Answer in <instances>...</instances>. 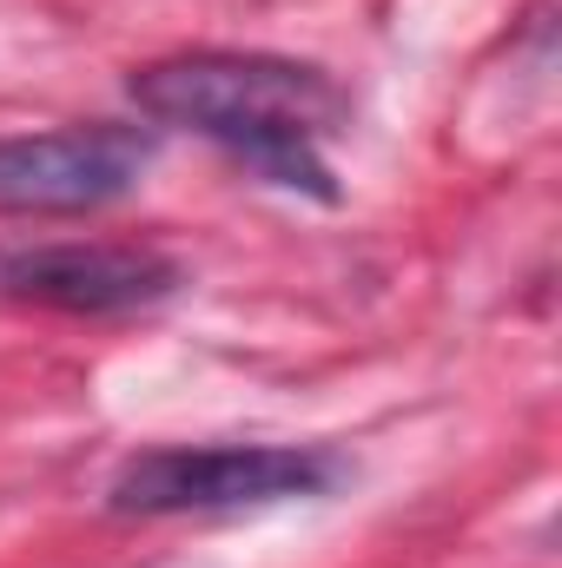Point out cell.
<instances>
[{
  "label": "cell",
  "mask_w": 562,
  "mask_h": 568,
  "mask_svg": "<svg viewBox=\"0 0 562 568\" xmlns=\"http://www.w3.org/2000/svg\"><path fill=\"white\" fill-rule=\"evenodd\" d=\"M344 483V456L318 443H165L120 463L107 483L113 516H232L304 503Z\"/></svg>",
  "instance_id": "7a4b0ae2"
},
{
  "label": "cell",
  "mask_w": 562,
  "mask_h": 568,
  "mask_svg": "<svg viewBox=\"0 0 562 568\" xmlns=\"http://www.w3.org/2000/svg\"><path fill=\"white\" fill-rule=\"evenodd\" d=\"M127 93L152 126L212 140L225 159H239L252 179H265L279 192L318 199V205L344 199V185L324 159V140L344 133L351 93L311 60L192 47V53L145 60L127 80Z\"/></svg>",
  "instance_id": "6da1fadb"
},
{
  "label": "cell",
  "mask_w": 562,
  "mask_h": 568,
  "mask_svg": "<svg viewBox=\"0 0 562 568\" xmlns=\"http://www.w3.org/2000/svg\"><path fill=\"white\" fill-rule=\"evenodd\" d=\"M159 152L152 126H53L0 140V212L13 219H87L120 205Z\"/></svg>",
  "instance_id": "3957f363"
},
{
  "label": "cell",
  "mask_w": 562,
  "mask_h": 568,
  "mask_svg": "<svg viewBox=\"0 0 562 568\" xmlns=\"http://www.w3.org/2000/svg\"><path fill=\"white\" fill-rule=\"evenodd\" d=\"M179 258L152 245H33L0 258V291L67 317H127L179 297Z\"/></svg>",
  "instance_id": "277c9868"
}]
</instances>
